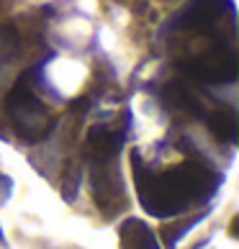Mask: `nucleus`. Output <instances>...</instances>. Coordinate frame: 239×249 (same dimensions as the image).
I'll list each match as a JSON object with an SVG mask.
<instances>
[{
	"mask_svg": "<svg viewBox=\"0 0 239 249\" xmlns=\"http://www.w3.org/2000/svg\"><path fill=\"white\" fill-rule=\"evenodd\" d=\"M131 167L142 208L157 218L180 216L196 206H203L219 193L224 180L206 160H198V157L178 164V167L154 172L142 160V154L134 149Z\"/></svg>",
	"mask_w": 239,
	"mask_h": 249,
	"instance_id": "nucleus-1",
	"label": "nucleus"
},
{
	"mask_svg": "<svg viewBox=\"0 0 239 249\" xmlns=\"http://www.w3.org/2000/svg\"><path fill=\"white\" fill-rule=\"evenodd\" d=\"M8 116H11V124L16 128V134L21 136L23 142H41L44 136L52 131V113L49 108L41 103V98L34 93L31 85V70H26L21 77L16 80L13 90L8 93Z\"/></svg>",
	"mask_w": 239,
	"mask_h": 249,
	"instance_id": "nucleus-2",
	"label": "nucleus"
},
{
	"mask_svg": "<svg viewBox=\"0 0 239 249\" xmlns=\"http://www.w3.org/2000/svg\"><path fill=\"white\" fill-rule=\"evenodd\" d=\"M118 239H121V249H160L157 236L142 218H126L118 226Z\"/></svg>",
	"mask_w": 239,
	"mask_h": 249,
	"instance_id": "nucleus-3",
	"label": "nucleus"
},
{
	"mask_svg": "<svg viewBox=\"0 0 239 249\" xmlns=\"http://www.w3.org/2000/svg\"><path fill=\"white\" fill-rule=\"evenodd\" d=\"M208 126L224 144H234L237 139V116L232 108H219L208 116Z\"/></svg>",
	"mask_w": 239,
	"mask_h": 249,
	"instance_id": "nucleus-4",
	"label": "nucleus"
},
{
	"mask_svg": "<svg viewBox=\"0 0 239 249\" xmlns=\"http://www.w3.org/2000/svg\"><path fill=\"white\" fill-rule=\"evenodd\" d=\"M11 190H13V182H11V178H5L3 172H0V206L11 198Z\"/></svg>",
	"mask_w": 239,
	"mask_h": 249,
	"instance_id": "nucleus-5",
	"label": "nucleus"
},
{
	"mask_svg": "<svg viewBox=\"0 0 239 249\" xmlns=\"http://www.w3.org/2000/svg\"><path fill=\"white\" fill-rule=\"evenodd\" d=\"M0 247H5V236H3V231H0Z\"/></svg>",
	"mask_w": 239,
	"mask_h": 249,
	"instance_id": "nucleus-6",
	"label": "nucleus"
}]
</instances>
